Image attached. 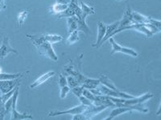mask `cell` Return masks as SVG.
Wrapping results in <instances>:
<instances>
[{
	"mask_svg": "<svg viewBox=\"0 0 161 120\" xmlns=\"http://www.w3.org/2000/svg\"><path fill=\"white\" fill-rule=\"evenodd\" d=\"M27 37L32 42L33 45L36 48L38 53L41 56L50 58L53 61L58 60V57L53 50L52 44L44 38V35H27Z\"/></svg>",
	"mask_w": 161,
	"mask_h": 120,
	"instance_id": "1",
	"label": "cell"
},
{
	"mask_svg": "<svg viewBox=\"0 0 161 120\" xmlns=\"http://www.w3.org/2000/svg\"><path fill=\"white\" fill-rule=\"evenodd\" d=\"M153 97L152 94L146 93L144 95H141L139 97H135L133 98H115V97L109 96L110 99L115 104V107H130V106L136 105L139 103H143L147 100L150 99Z\"/></svg>",
	"mask_w": 161,
	"mask_h": 120,
	"instance_id": "2",
	"label": "cell"
},
{
	"mask_svg": "<svg viewBox=\"0 0 161 120\" xmlns=\"http://www.w3.org/2000/svg\"><path fill=\"white\" fill-rule=\"evenodd\" d=\"M132 111H137L143 113L148 112V109H147L146 108H144V106L143 105V103L136 104V105L130 106V107H117V108H115V109H114L112 111L110 116L108 118H105V119L112 120L115 118V117L122 115V114H124V113L126 112H131Z\"/></svg>",
	"mask_w": 161,
	"mask_h": 120,
	"instance_id": "3",
	"label": "cell"
},
{
	"mask_svg": "<svg viewBox=\"0 0 161 120\" xmlns=\"http://www.w3.org/2000/svg\"><path fill=\"white\" fill-rule=\"evenodd\" d=\"M19 84L16 87L15 92L12 95L13 102L11 104V111H10V119L13 120H23V119H32L33 117L31 115H28L27 113L21 114L16 111V102L19 96Z\"/></svg>",
	"mask_w": 161,
	"mask_h": 120,
	"instance_id": "4",
	"label": "cell"
},
{
	"mask_svg": "<svg viewBox=\"0 0 161 120\" xmlns=\"http://www.w3.org/2000/svg\"><path fill=\"white\" fill-rule=\"evenodd\" d=\"M131 12L132 11L131 10H130V8H129V6H127L126 10L125 11L124 14H123V18H122L121 20H119V28H118V29L114 32V35L122 31L130 29V25L136 23L135 20L133 19V17H132Z\"/></svg>",
	"mask_w": 161,
	"mask_h": 120,
	"instance_id": "5",
	"label": "cell"
},
{
	"mask_svg": "<svg viewBox=\"0 0 161 120\" xmlns=\"http://www.w3.org/2000/svg\"><path fill=\"white\" fill-rule=\"evenodd\" d=\"M88 108V106H86L84 104H80V105L74 107L73 108H70L69 110L63 111H52L48 113V116H57V115H77V114H81L84 112Z\"/></svg>",
	"mask_w": 161,
	"mask_h": 120,
	"instance_id": "6",
	"label": "cell"
},
{
	"mask_svg": "<svg viewBox=\"0 0 161 120\" xmlns=\"http://www.w3.org/2000/svg\"><path fill=\"white\" fill-rule=\"evenodd\" d=\"M64 70L69 75H71V76L74 77L77 79L79 85H82L85 81H86V78H87V77H86L81 74L80 68H75V66L73 65V64L70 63L64 66Z\"/></svg>",
	"mask_w": 161,
	"mask_h": 120,
	"instance_id": "7",
	"label": "cell"
},
{
	"mask_svg": "<svg viewBox=\"0 0 161 120\" xmlns=\"http://www.w3.org/2000/svg\"><path fill=\"white\" fill-rule=\"evenodd\" d=\"M109 41H110V44H111L112 46V51L110 54V55H113L114 54H115V53L121 52V53H123V54H126V55H131V56H134V57L138 56V53L136 52L135 50L130 49V48L121 47L119 44H118L117 42L114 41V39L112 37L109 38Z\"/></svg>",
	"mask_w": 161,
	"mask_h": 120,
	"instance_id": "8",
	"label": "cell"
},
{
	"mask_svg": "<svg viewBox=\"0 0 161 120\" xmlns=\"http://www.w3.org/2000/svg\"><path fill=\"white\" fill-rule=\"evenodd\" d=\"M20 78H15V79H8V80H0V91L2 95L7 94L8 92L11 91V90L19 84Z\"/></svg>",
	"mask_w": 161,
	"mask_h": 120,
	"instance_id": "9",
	"label": "cell"
},
{
	"mask_svg": "<svg viewBox=\"0 0 161 120\" xmlns=\"http://www.w3.org/2000/svg\"><path fill=\"white\" fill-rule=\"evenodd\" d=\"M107 108L108 107H106V106H95L93 104L91 106H88L87 109L82 113V115L85 117V120L91 119L93 117H94L97 114L106 110Z\"/></svg>",
	"mask_w": 161,
	"mask_h": 120,
	"instance_id": "10",
	"label": "cell"
},
{
	"mask_svg": "<svg viewBox=\"0 0 161 120\" xmlns=\"http://www.w3.org/2000/svg\"><path fill=\"white\" fill-rule=\"evenodd\" d=\"M9 53H14L18 55V51L16 50L13 49L9 43V38L7 36L3 37V39L2 45L0 47V58L4 59L6 57L8 56Z\"/></svg>",
	"mask_w": 161,
	"mask_h": 120,
	"instance_id": "11",
	"label": "cell"
},
{
	"mask_svg": "<svg viewBox=\"0 0 161 120\" xmlns=\"http://www.w3.org/2000/svg\"><path fill=\"white\" fill-rule=\"evenodd\" d=\"M68 0H58L54 5H53L49 8V11L51 14H60L65 11L69 7Z\"/></svg>",
	"mask_w": 161,
	"mask_h": 120,
	"instance_id": "12",
	"label": "cell"
},
{
	"mask_svg": "<svg viewBox=\"0 0 161 120\" xmlns=\"http://www.w3.org/2000/svg\"><path fill=\"white\" fill-rule=\"evenodd\" d=\"M93 103L95 106H106L108 108H116L115 104L110 99L109 96L106 95H96L95 100Z\"/></svg>",
	"mask_w": 161,
	"mask_h": 120,
	"instance_id": "13",
	"label": "cell"
},
{
	"mask_svg": "<svg viewBox=\"0 0 161 120\" xmlns=\"http://www.w3.org/2000/svg\"><path fill=\"white\" fill-rule=\"evenodd\" d=\"M55 74H56V72L53 71H48V72L45 73V74H44V75H41L40 77H39V78L36 80L35 82H32V83L31 84V86H30V88H31V89L36 88L37 87H39V86L41 85V84L44 83L46 81H48L49 78H51L52 77L54 76V75H55Z\"/></svg>",
	"mask_w": 161,
	"mask_h": 120,
	"instance_id": "14",
	"label": "cell"
},
{
	"mask_svg": "<svg viewBox=\"0 0 161 120\" xmlns=\"http://www.w3.org/2000/svg\"><path fill=\"white\" fill-rule=\"evenodd\" d=\"M119 25V21H116L114 23L110 24V25H106V35H105L104 38L102 40L101 42L100 46H102L103 44V42H105L107 39H109L110 38H111L112 36H114V32L118 29ZM99 46V47H100Z\"/></svg>",
	"mask_w": 161,
	"mask_h": 120,
	"instance_id": "15",
	"label": "cell"
},
{
	"mask_svg": "<svg viewBox=\"0 0 161 120\" xmlns=\"http://www.w3.org/2000/svg\"><path fill=\"white\" fill-rule=\"evenodd\" d=\"M106 25L103 23V22H97V42L94 44H93V47H96V48H99L102 40L104 38L105 35H106Z\"/></svg>",
	"mask_w": 161,
	"mask_h": 120,
	"instance_id": "16",
	"label": "cell"
},
{
	"mask_svg": "<svg viewBox=\"0 0 161 120\" xmlns=\"http://www.w3.org/2000/svg\"><path fill=\"white\" fill-rule=\"evenodd\" d=\"M77 31L83 32L86 35L90 33V30L86 24V18L81 16L80 18H77Z\"/></svg>",
	"mask_w": 161,
	"mask_h": 120,
	"instance_id": "17",
	"label": "cell"
},
{
	"mask_svg": "<svg viewBox=\"0 0 161 120\" xmlns=\"http://www.w3.org/2000/svg\"><path fill=\"white\" fill-rule=\"evenodd\" d=\"M100 81H99L98 78H86V81L84 82V83L82 84V87L88 90H92V89H95L98 87V85L100 84Z\"/></svg>",
	"mask_w": 161,
	"mask_h": 120,
	"instance_id": "18",
	"label": "cell"
},
{
	"mask_svg": "<svg viewBox=\"0 0 161 120\" xmlns=\"http://www.w3.org/2000/svg\"><path fill=\"white\" fill-rule=\"evenodd\" d=\"M98 79H99V81H100L101 84H103V85L106 86V88H110V89H112V90H114V91H117V90H119L118 88H116V87L114 86V82H112L111 80H110L107 76H106L105 75H103V74H101V75H99Z\"/></svg>",
	"mask_w": 161,
	"mask_h": 120,
	"instance_id": "19",
	"label": "cell"
},
{
	"mask_svg": "<svg viewBox=\"0 0 161 120\" xmlns=\"http://www.w3.org/2000/svg\"><path fill=\"white\" fill-rule=\"evenodd\" d=\"M67 24H68L69 34L77 30V16H71L67 18Z\"/></svg>",
	"mask_w": 161,
	"mask_h": 120,
	"instance_id": "20",
	"label": "cell"
},
{
	"mask_svg": "<svg viewBox=\"0 0 161 120\" xmlns=\"http://www.w3.org/2000/svg\"><path fill=\"white\" fill-rule=\"evenodd\" d=\"M80 9L82 11V16L86 17V18H87L89 15L95 14V11L93 8H91L83 2H80Z\"/></svg>",
	"mask_w": 161,
	"mask_h": 120,
	"instance_id": "21",
	"label": "cell"
},
{
	"mask_svg": "<svg viewBox=\"0 0 161 120\" xmlns=\"http://www.w3.org/2000/svg\"><path fill=\"white\" fill-rule=\"evenodd\" d=\"M25 73H15V74H7V73H0V80L15 79V78H22L24 76Z\"/></svg>",
	"mask_w": 161,
	"mask_h": 120,
	"instance_id": "22",
	"label": "cell"
},
{
	"mask_svg": "<svg viewBox=\"0 0 161 120\" xmlns=\"http://www.w3.org/2000/svg\"><path fill=\"white\" fill-rule=\"evenodd\" d=\"M79 33L80 31L76 30V31H73L72 33L69 34V36L66 39V44H68V45H72V44L75 43L77 42V41H79L80 39V36H79Z\"/></svg>",
	"mask_w": 161,
	"mask_h": 120,
	"instance_id": "23",
	"label": "cell"
},
{
	"mask_svg": "<svg viewBox=\"0 0 161 120\" xmlns=\"http://www.w3.org/2000/svg\"><path fill=\"white\" fill-rule=\"evenodd\" d=\"M44 38L51 44L60 42L63 40L62 36L59 35H52V34H45L44 35Z\"/></svg>",
	"mask_w": 161,
	"mask_h": 120,
	"instance_id": "24",
	"label": "cell"
},
{
	"mask_svg": "<svg viewBox=\"0 0 161 120\" xmlns=\"http://www.w3.org/2000/svg\"><path fill=\"white\" fill-rule=\"evenodd\" d=\"M28 15V11H26V10H22V11H20L18 14V16H17V19H18V23L19 25L23 27L25 22V20L27 18V16Z\"/></svg>",
	"mask_w": 161,
	"mask_h": 120,
	"instance_id": "25",
	"label": "cell"
},
{
	"mask_svg": "<svg viewBox=\"0 0 161 120\" xmlns=\"http://www.w3.org/2000/svg\"><path fill=\"white\" fill-rule=\"evenodd\" d=\"M66 78H67V83H68V86L69 87L70 89H72V88L79 86L78 82H77V79H76L74 77L71 76V75H69V76L67 77Z\"/></svg>",
	"mask_w": 161,
	"mask_h": 120,
	"instance_id": "26",
	"label": "cell"
},
{
	"mask_svg": "<svg viewBox=\"0 0 161 120\" xmlns=\"http://www.w3.org/2000/svg\"><path fill=\"white\" fill-rule=\"evenodd\" d=\"M83 89H84V88H83L82 86L79 85L77 86V87H75V88L70 89V91H72V92H73L76 96H77L79 98V97L82 95Z\"/></svg>",
	"mask_w": 161,
	"mask_h": 120,
	"instance_id": "27",
	"label": "cell"
},
{
	"mask_svg": "<svg viewBox=\"0 0 161 120\" xmlns=\"http://www.w3.org/2000/svg\"><path fill=\"white\" fill-rule=\"evenodd\" d=\"M82 95H84L85 97H86L87 98H89V99L91 100L93 102V101L95 100V98H96V95L93 94V93H92L90 90L86 89V88H84V89H83Z\"/></svg>",
	"mask_w": 161,
	"mask_h": 120,
	"instance_id": "28",
	"label": "cell"
},
{
	"mask_svg": "<svg viewBox=\"0 0 161 120\" xmlns=\"http://www.w3.org/2000/svg\"><path fill=\"white\" fill-rule=\"evenodd\" d=\"M6 118V109L5 102H3L0 96V119L3 120Z\"/></svg>",
	"mask_w": 161,
	"mask_h": 120,
	"instance_id": "29",
	"label": "cell"
},
{
	"mask_svg": "<svg viewBox=\"0 0 161 120\" xmlns=\"http://www.w3.org/2000/svg\"><path fill=\"white\" fill-rule=\"evenodd\" d=\"M60 88V98H64L70 92V88L68 85L64 86L62 88Z\"/></svg>",
	"mask_w": 161,
	"mask_h": 120,
	"instance_id": "30",
	"label": "cell"
},
{
	"mask_svg": "<svg viewBox=\"0 0 161 120\" xmlns=\"http://www.w3.org/2000/svg\"><path fill=\"white\" fill-rule=\"evenodd\" d=\"M58 83L60 88H62L64 86L68 85V83H67V78H66V77H64V75H63L62 74H60V75H59Z\"/></svg>",
	"mask_w": 161,
	"mask_h": 120,
	"instance_id": "31",
	"label": "cell"
},
{
	"mask_svg": "<svg viewBox=\"0 0 161 120\" xmlns=\"http://www.w3.org/2000/svg\"><path fill=\"white\" fill-rule=\"evenodd\" d=\"M79 99H80L81 104H84V105H86V106H91L93 104L91 100L89 99V98H87L86 97H85L84 95H81V96L79 97Z\"/></svg>",
	"mask_w": 161,
	"mask_h": 120,
	"instance_id": "32",
	"label": "cell"
},
{
	"mask_svg": "<svg viewBox=\"0 0 161 120\" xmlns=\"http://www.w3.org/2000/svg\"><path fill=\"white\" fill-rule=\"evenodd\" d=\"M73 120H85L84 115L81 114H77V115H74L73 117Z\"/></svg>",
	"mask_w": 161,
	"mask_h": 120,
	"instance_id": "33",
	"label": "cell"
},
{
	"mask_svg": "<svg viewBox=\"0 0 161 120\" xmlns=\"http://www.w3.org/2000/svg\"><path fill=\"white\" fill-rule=\"evenodd\" d=\"M6 8V5L4 3V1H1L0 2V11H2V10L5 9Z\"/></svg>",
	"mask_w": 161,
	"mask_h": 120,
	"instance_id": "34",
	"label": "cell"
},
{
	"mask_svg": "<svg viewBox=\"0 0 161 120\" xmlns=\"http://www.w3.org/2000/svg\"><path fill=\"white\" fill-rule=\"evenodd\" d=\"M2 72V69H1V68H0V73Z\"/></svg>",
	"mask_w": 161,
	"mask_h": 120,
	"instance_id": "35",
	"label": "cell"
},
{
	"mask_svg": "<svg viewBox=\"0 0 161 120\" xmlns=\"http://www.w3.org/2000/svg\"><path fill=\"white\" fill-rule=\"evenodd\" d=\"M1 1H4V0H0V2H1Z\"/></svg>",
	"mask_w": 161,
	"mask_h": 120,
	"instance_id": "36",
	"label": "cell"
},
{
	"mask_svg": "<svg viewBox=\"0 0 161 120\" xmlns=\"http://www.w3.org/2000/svg\"><path fill=\"white\" fill-rule=\"evenodd\" d=\"M118 1H120V0H118Z\"/></svg>",
	"mask_w": 161,
	"mask_h": 120,
	"instance_id": "37",
	"label": "cell"
}]
</instances>
